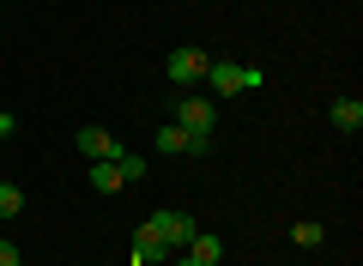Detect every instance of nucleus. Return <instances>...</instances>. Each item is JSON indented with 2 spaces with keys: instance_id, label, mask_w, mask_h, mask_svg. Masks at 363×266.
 I'll use <instances>...</instances> for the list:
<instances>
[{
  "instance_id": "nucleus-1",
  "label": "nucleus",
  "mask_w": 363,
  "mask_h": 266,
  "mask_svg": "<svg viewBox=\"0 0 363 266\" xmlns=\"http://www.w3.org/2000/svg\"><path fill=\"white\" fill-rule=\"evenodd\" d=\"M145 230H152V236L157 242H164V248L169 254H176V248H188V242H194V218H188V212H152V218H145Z\"/></svg>"
},
{
  "instance_id": "nucleus-2",
  "label": "nucleus",
  "mask_w": 363,
  "mask_h": 266,
  "mask_svg": "<svg viewBox=\"0 0 363 266\" xmlns=\"http://www.w3.org/2000/svg\"><path fill=\"white\" fill-rule=\"evenodd\" d=\"M79 152H85L91 164H121V152H128V145H121L109 127H79Z\"/></svg>"
},
{
  "instance_id": "nucleus-3",
  "label": "nucleus",
  "mask_w": 363,
  "mask_h": 266,
  "mask_svg": "<svg viewBox=\"0 0 363 266\" xmlns=\"http://www.w3.org/2000/svg\"><path fill=\"white\" fill-rule=\"evenodd\" d=\"M176 127H188V133H206V140H212V127H218L212 97H182V103H176Z\"/></svg>"
},
{
  "instance_id": "nucleus-4",
  "label": "nucleus",
  "mask_w": 363,
  "mask_h": 266,
  "mask_svg": "<svg viewBox=\"0 0 363 266\" xmlns=\"http://www.w3.org/2000/svg\"><path fill=\"white\" fill-rule=\"evenodd\" d=\"M206 55H200V49H176V55H169V79H176V85H194V79H206Z\"/></svg>"
},
{
  "instance_id": "nucleus-5",
  "label": "nucleus",
  "mask_w": 363,
  "mask_h": 266,
  "mask_svg": "<svg viewBox=\"0 0 363 266\" xmlns=\"http://www.w3.org/2000/svg\"><path fill=\"white\" fill-rule=\"evenodd\" d=\"M206 85L218 91V97H236V91H242V61H212L206 67Z\"/></svg>"
},
{
  "instance_id": "nucleus-6",
  "label": "nucleus",
  "mask_w": 363,
  "mask_h": 266,
  "mask_svg": "<svg viewBox=\"0 0 363 266\" xmlns=\"http://www.w3.org/2000/svg\"><path fill=\"white\" fill-rule=\"evenodd\" d=\"M133 260H140V266H152V260H157V266H164V260H169V248H164V242H157V236H152V230H145V224H140V230H133Z\"/></svg>"
},
{
  "instance_id": "nucleus-7",
  "label": "nucleus",
  "mask_w": 363,
  "mask_h": 266,
  "mask_svg": "<svg viewBox=\"0 0 363 266\" xmlns=\"http://www.w3.org/2000/svg\"><path fill=\"white\" fill-rule=\"evenodd\" d=\"M188 254H194L200 266H218V260H224V242L212 236V230H194V242H188Z\"/></svg>"
},
{
  "instance_id": "nucleus-8",
  "label": "nucleus",
  "mask_w": 363,
  "mask_h": 266,
  "mask_svg": "<svg viewBox=\"0 0 363 266\" xmlns=\"http://www.w3.org/2000/svg\"><path fill=\"white\" fill-rule=\"evenodd\" d=\"M91 188H97V194H116V188H128L121 164H91Z\"/></svg>"
},
{
  "instance_id": "nucleus-9",
  "label": "nucleus",
  "mask_w": 363,
  "mask_h": 266,
  "mask_svg": "<svg viewBox=\"0 0 363 266\" xmlns=\"http://www.w3.org/2000/svg\"><path fill=\"white\" fill-rule=\"evenodd\" d=\"M333 127L357 133V127H363V103H357V97H339V103H333Z\"/></svg>"
},
{
  "instance_id": "nucleus-10",
  "label": "nucleus",
  "mask_w": 363,
  "mask_h": 266,
  "mask_svg": "<svg viewBox=\"0 0 363 266\" xmlns=\"http://www.w3.org/2000/svg\"><path fill=\"white\" fill-rule=\"evenodd\" d=\"M18 212H25V188L0 182V218H18Z\"/></svg>"
},
{
  "instance_id": "nucleus-11",
  "label": "nucleus",
  "mask_w": 363,
  "mask_h": 266,
  "mask_svg": "<svg viewBox=\"0 0 363 266\" xmlns=\"http://www.w3.org/2000/svg\"><path fill=\"white\" fill-rule=\"evenodd\" d=\"M321 236H327V230L309 224V218H303V224H291V242H297V248H321Z\"/></svg>"
},
{
  "instance_id": "nucleus-12",
  "label": "nucleus",
  "mask_w": 363,
  "mask_h": 266,
  "mask_svg": "<svg viewBox=\"0 0 363 266\" xmlns=\"http://www.w3.org/2000/svg\"><path fill=\"white\" fill-rule=\"evenodd\" d=\"M121 176L140 182V176H145V157H140V152H121Z\"/></svg>"
},
{
  "instance_id": "nucleus-13",
  "label": "nucleus",
  "mask_w": 363,
  "mask_h": 266,
  "mask_svg": "<svg viewBox=\"0 0 363 266\" xmlns=\"http://www.w3.org/2000/svg\"><path fill=\"white\" fill-rule=\"evenodd\" d=\"M0 266H25V260H18V248H13V242H0Z\"/></svg>"
},
{
  "instance_id": "nucleus-14",
  "label": "nucleus",
  "mask_w": 363,
  "mask_h": 266,
  "mask_svg": "<svg viewBox=\"0 0 363 266\" xmlns=\"http://www.w3.org/2000/svg\"><path fill=\"white\" fill-rule=\"evenodd\" d=\"M169 266H200V260H194V254H188V248H182V254H176V260H169Z\"/></svg>"
},
{
  "instance_id": "nucleus-15",
  "label": "nucleus",
  "mask_w": 363,
  "mask_h": 266,
  "mask_svg": "<svg viewBox=\"0 0 363 266\" xmlns=\"http://www.w3.org/2000/svg\"><path fill=\"white\" fill-rule=\"evenodd\" d=\"M6 133H13V115H6V109H0V140H6Z\"/></svg>"
}]
</instances>
